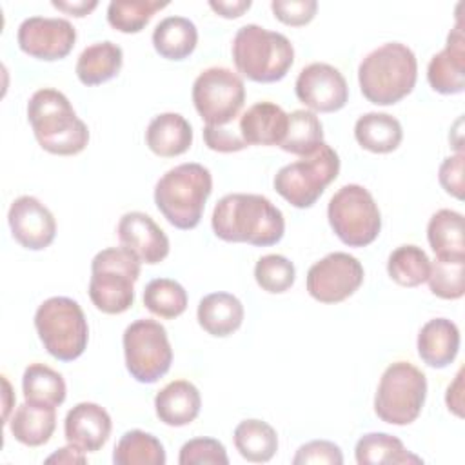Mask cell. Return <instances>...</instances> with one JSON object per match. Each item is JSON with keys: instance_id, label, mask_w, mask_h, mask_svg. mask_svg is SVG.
Returning <instances> with one entry per match:
<instances>
[{"instance_id": "cell-5", "label": "cell", "mask_w": 465, "mask_h": 465, "mask_svg": "<svg viewBox=\"0 0 465 465\" xmlns=\"http://www.w3.org/2000/svg\"><path fill=\"white\" fill-rule=\"evenodd\" d=\"M232 60L245 78L272 84L289 73L294 62V47L285 35L247 24L234 35Z\"/></svg>"}, {"instance_id": "cell-32", "label": "cell", "mask_w": 465, "mask_h": 465, "mask_svg": "<svg viewBox=\"0 0 465 465\" xmlns=\"http://www.w3.org/2000/svg\"><path fill=\"white\" fill-rule=\"evenodd\" d=\"M323 143V127L320 118L307 109H296L287 114V131L280 147L291 154L309 156Z\"/></svg>"}, {"instance_id": "cell-12", "label": "cell", "mask_w": 465, "mask_h": 465, "mask_svg": "<svg viewBox=\"0 0 465 465\" xmlns=\"http://www.w3.org/2000/svg\"><path fill=\"white\" fill-rule=\"evenodd\" d=\"M243 102V80L229 67H209L193 84V104L205 125L223 127L232 124Z\"/></svg>"}, {"instance_id": "cell-6", "label": "cell", "mask_w": 465, "mask_h": 465, "mask_svg": "<svg viewBox=\"0 0 465 465\" xmlns=\"http://www.w3.org/2000/svg\"><path fill=\"white\" fill-rule=\"evenodd\" d=\"M140 258L127 247H107L91 262L89 298L105 314H122L134 302Z\"/></svg>"}, {"instance_id": "cell-34", "label": "cell", "mask_w": 465, "mask_h": 465, "mask_svg": "<svg viewBox=\"0 0 465 465\" xmlns=\"http://www.w3.org/2000/svg\"><path fill=\"white\" fill-rule=\"evenodd\" d=\"M427 240L436 256L465 254L463 214L452 209H440L427 225Z\"/></svg>"}, {"instance_id": "cell-26", "label": "cell", "mask_w": 465, "mask_h": 465, "mask_svg": "<svg viewBox=\"0 0 465 465\" xmlns=\"http://www.w3.org/2000/svg\"><path fill=\"white\" fill-rule=\"evenodd\" d=\"M56 407L22 403L9 420V430L16 441L27 447H40L47 443L56 427Z\"/></svg>"}, {"instance_id": "cell-42", "label": "cell", "mask_w": 465, "mask_h": 465, "mask_svg": "<svg viewBox=\"0 0 465 465\" xmlns=\"http://www.w3.org/2000/svg\"><path fill=\"white\" fill-rule=\"evenodd\" d=\"M294 465H307V463H327V465H341L343 454L340 447L327 440H312L302 445L292 458Z\"/></svg>"}, {"instance_id": "cell-16", "label": "cell", "mask_w": 465, "mask_h": 465, "mask_svg": "<svg viewBox=\"0 0 465 465\" xmlns=\"http://www.w3.org/2000/svg\"><path fill=\"white\" fill-rule=\"evenodd\" d=\"M13 238L29 251L49 247L56 234L53 213L35 196H18L7 213Z\"/></svg>"}, {"instance_id": "cell-13", "label": "cell", "mask_w": 465, "mask_h": 465, "mask_svg": "<svg viewBox=\"0 0 465 465\" xmlns=\"http://www.w3.org/2000/svg\"><path fill=\"white\" fill-rule=\"evenodd\" d=\"M363 282V265L349 252H331L311 265L307 291L322 303H340L352 296Z\"/></svg>"}, {"instance_id": "cell-2", "label": "cell", "mask_w": 465, "mask_h": 465, "mask_svg": "<svg viewBox=\"0 0 465 465\" xmlns=\"http://www.w3.org/2000/svg\"><path fill=\"white\" fill-rule=\"evenodd\" d=\"M27 120L40 147L51 154L73 156L87 147L89 129L58 89L35 91L27 102Z\"/></svg>"}, {"instance_id": "cell-17", "label": "cell", "mask_w": 465, "mask_h": 465, "mask_svg": "<svg viewBox=\"0 0 465 465\" xmlns=\"http://www.w3.org/2000/svg\"><path fill=\"white\" fill-rule=\"evenodd\" d=\"M118 238L124 247L133 251L140 262L160 263L169 254V238L162 227L145 213H125L118 222Z\"/></svg>"}, {"instance_id": "cell-33", "label": "cell", "mask_w": 465, "mask_h": 465, "mask_svg": "<svg viewBox=\"0 0 465 465\" xmlns=\"http://www.w3.org/2000/svg\"><path fill=\"white\" fill-rule=\"evenodd\" d=\"M114 465H163L165 450L160 440L145 430H127L113 450Z\"/></svg>"}, {"instance_id": "cell-35", "label": "cell", "mask_w": 465, "mask_h": 465, "mask_svg": "<svg viewBox=\"0 0 465 465\" xmlns=\"http://www.w3.org/2000/svg\"><path fill=\"white\" fill-rule=\"evenodd\" d=\"M430 260L418 245H400L387 260L389 276L403 287H418L427 282Z\"/></svg>"}, {"instance_id": "cell-47", "label": "cell", "mask_w": 465, "mask_h": 465, "mask_svg": "<svg viewBox=\"0 0 465 465\" xmlns=\"http://www.w3.org/2000/svg\"><path fill=\"white\" fill-rule=\"evenodd\" d=\"M87 458L84 456V450L74 447V445H67L58 449L54 454H51L49 458H45V463H67V465H74V463H85Z\"/></svg>"}, {"instance_id": "cell-41", "label": "cell", "mask_w": 465, "mask_h": 465, "mask_svg": "<svg viewBox=\"0 0 465 465\" xmlns=\"http://www.w3.org/2000/svg\"><path fill=\"white\" fill-rule=\"evenodd\" d=\"M271 9L274 16L292 27H300L309 24L318 9V2L314 0H272Z\"/></svg>"}, {"instance_id": "cell-11", "label": "cell", "mask_w": 465, "mask_h": 465, "mask_svg": "<svg viewBox=\"0 0 465 465\" xmlns=\"http://www.w3.org/2000/svg\"><path fill=\"white\" fill-rule=\"evenodd\" d=\"M122 343L125 367L136 381L154 383L171 369L173 349L160 322L149 318L133 322L124 331Z\"/></svg>"}, {"instance_id": "cell-28", "label": "cell", "mask_w": 465, "mask_h": 465, "mask_svg": "<svg viewBox=\"0 0 465 465\" xmlns=\"http://www.w3.org/2000/svg\"><path fill=\"white\" fill-rule=\"evenodd\" d=\"M198 44V29L185 16H167L160 20L153 31V45L156 53L167 60L187 58Z\"/></svg>"}, {"instance_id": "cell-27", "label": "cell", "mask_w": 465, "mask_h": 465, "mask_svg": "<svg viewBox=\"0 0 465 465\" xmlns=\"http://www.w3.org/2000/svg\"><path fill=\"white\" fill-rule=\"evenodd\" d=\"M354 138L363 149L385 154L398 149L403 138V129L398 118L387 113H367L356 120Z\"/></svg>"}, {"instance_id": "cell-10", "label": "cell", "mask_w": 465, "mask_h": 465, "mask_svg": "<svg viewBox=\"0 0 465 465\" xmlns=\"http://www.w3.org/2000/svg\"><path fill=\"white\" fill-rule=\"evenodd\" d=\"M327 218L334 234L349 247L372 243L381 229V214L372 194L358 183H347L332 194Z\"/></svg>"}, {"instance_id": "cell-43", "label": "cell", "mask_w": 465, "mask_h": 465, "mask_svg": "<svg viewBox=\"0 0 465 465\" xmlns=\"http://www.w3.org/2000/svg\"><path fill=\"white\" fill-rule=\"evenodd\" d=\"M203 140H205V145L213 151H218V153H236V151H242L245 147H249L240 131L234 129V122L232 125H223V127H213V125H205L203 127Z\"/></svg>"}, {"instance_id": "cell-4", "label": "cell", "mask_w": 465, "mask_h": 465, "mask_svg": "<svg viewBox=\"0 0 465 465\" xmlns=\"http://www.w3.org/2000/svg\"><path fill=\"white\" fill-rule=\"evenodd\" d=\"M213 191V176L202 163L187 162L169 169L154 185V203L176 229H194Z\"/></svg>"}, {"instance_id": "cell-18", "label": "cell", "mask_w": 465, "mask_h": 465, "mask_svg": "<svg viewBox=\"0 0 465 465\" xmlns=\"http://www.w3.org/2000/svg\"><path fill=\"white\" fill-rule=\"evenodd\" d=\"M427 80L441 94H458L465 89V36L460 20L450 29L445 47L430 58Z\"/></svg>"}, {"instance_id": "cell-9", "label": "cell", "mask_w": 465, "mask_h": 465, "mask_svg": "<svg viewBox=\"0 0 465 465\" xmlns=\"http://www.w3.org/2000/svg\"><path fill=\"white\" fill-rule=\"evenodd\" d=\"M340 173V156L325 142L309 156L283 165L274 176L276 193L298 209L316 203Z\"/></svg>"}, {"instance_id": "cell-19", "label": "cell", "mask_w": 465, "mask_h": 465, "mask_svg": "<svg viewBox=\"0 0 465 465\" xmlns=\"http://www.w3.org/2000/svg\"><path fill=\"white\" fill-rule=\"evenodd\" d=\"M109 412L93 401L76 403L64 420L65 440L84 452L100 450L111 434Z\"/></svg>"}, {"instance_id": "cell-25", "label": "cell", "mask_w": 465, "mask_h": 465, "mask_svg": "<svg viewBox=\"0 0 465 465\" xmlns=\"http://www.w3.org/2000/svg\"><path fill=\"white\" fill-rule=\"evenodd\" d=\"M124 64L122 47L111 40L87 45L76 60V76L84 85H100L114 78Z\"/></svg>"}, {"instance_id": "cell-24", "label": "cell", "mask_w": 465, "mask_h": 465, "mask_svg": "<svg viewBox=\"0 0 465 465\" xmlns=\"http://www.w3.org/2000/svg\"><path fill=\"white\" fill-rule=\"evenodd\" d=\"M196 318L207 334L225 338L240 329L243 322V305L229 292H211L200 300Z\"/></svg>"}, {"instance_id": "cell-39", "label": "cell", "mask_w": 465, "mask_h": 465, "mask_svg": "<svg viewBox=\"0 0 465 465\" xmlns=\"http://www.w3.org/2000/svg\"><path fill=\"white\" fill-rule=\"evenodd\" d=\"M294 278L296 269L292 262L282 254H265L254 265L256 283L271 294H280L291 289Z\"/></svg>"}, {"instance_id": "cell-22", "label": "cell", "mask_w": 465, "mask_h": 465, "mask_svg": "<svg viewBox=\"0 0 465 465\" xmlns=\"http://www.w3.org/2000/svg\"><path fill=\"white\" fill-rule=\"evenodd\" d=\"M460 351L458 325L447 318L429 320L418 334V354L432 369L450 365Z\"/></svg>"}, {"instance_id": "cell-40", "label": "cell", "mask_w": 465, "mask_h": 465, "mask_svg": "<svg viewBox=\"0 0 465 465\" xmlns=\"http://www.w3.org/2000/svg\"><path fill=\"white\" fill-rule=\"evenodd\" d=\"M180 465H227L225 447L214 438H193L185 441L178 456Z\"/></svg>"}, {"instance_id": "cell-14", "label": "cell", "mask_w": 465, "mask_h": 465, "mask_svg": "<svg viewBox=\"0 0 465 465\" xmlns=\"http://www.w3.org/2000/svg\"><path fill=\"white\" fill-rule=\"evenodd\" d=\"M16 40L25 54L53 62L71 53L76 42V29L65 18L29 16L18 25Z\"/></svg>"}, {"instance_id": "cell-30", "label": "cell", "mask_w": 465, "mask_h": 465, "mask_svg": "<svg viewBox=\"0 0 465 465\" xmlns=\"http://www.w3.org/2000/svg\"><path fill=\"white\" fill-rule=\"evenodd\" d=\"M358 465H376V463H420L421 460L411 454L401 440L387 432H369L363 434L354 449Z\"/></svg>"}, {"instance_id": "cell-31", "label": "cell", "mask_w": 465, "mask_h": 465, "mask_svg": "<svg viewBox=\"0 0 465 465\" xmlns=\"http://www.w3.org/2000/svg\"><path fill=\"white\" fill-rule=\"evenodd\" d=\"M24 398L29 403L58 407L65 400V381L60 372L44 365L31 363L22 376Z\"/></svg>"}, {"instance_id": "cell-3", "label": "cell", "mask_w": 465, "mask_h": 465, "mask_svg": "<svg viewBox=\"0 0 465 465\" xmlns=\"http://www.w3.org/2000/svg\"><path fill=\"white\" fill-rule=\"evenodd\" d=\"M416 78V56L400 42H387L371 51L358 67L361 94L376 105H392L405 98L414 89Z\"/></svg>"}, {"instance_id": "cell-21", "label": "cell", "mask_w": 465, "mask_h": 465, "mask_svg": "<svg viewBox=\"0 0 465 465\" xmlns=\"http://www.w3.org/2000/svg\"><path fill=\"white\" fill-rule=\"evenodd\" d=\"M200 391L187 380H174L158 391L154 411L160 421L169 427H183L200 414Z\"/></svg>"}, {"instance_id": "cell-46", "label": "cell", "mask_w": 465, "mask_h": 465, "mask_svg": "<svg viewBox=\"0 0 465 465\" xmlns=\"http://www.w3.org/2000/svg\"><path fill=\"white\" fill-rule=\"evenodd\" d=\"M461 391H463V369L458 371L456 380H454L452 385H449L447 396H445V401H447L449 411H452L458 418L463 416V398H461Z\"/></svg>"}, {"instance_id": "cell-23", "label": "cell", "mask_w": 465, "mask_h": 465, "mask_svg": "<svg viewBox=\"0 0 465 465\" xmlns=\"http://www.w3.org/2000/svg\"><path fill=\"white\" fill-rule=\"evenodd\" d=\"M145 143L162 158L180 156L193 143V127L178 113H162L149 122Z\"/></svg>"}, {"instance_id": "cell-1", "label": "cell", "mask_w": 465, "mask_h": 465, "mask_svg": "<svg viewBox=\"0 0 465 465\" xmlns=\"http://www.w3.org/2000/svg\"><path fill=\"white\" fill-rule=\"evenodd\" d=\"M211 225L223 242L269 247L282 240L285 220L282 211L262 194L232 193L218 200Z\"/></svg>"}, {"instance_id": "cell-20", "label": "cell", "mask_w": 465, "mask_h": 465, "mask_svg": "<svg viewBox=\"0 0 465 465\" xmlns=\"http://www.w3.org/2000/svg\"><path fill=\"white\" fill-rule=\"evenodd\" d=\"M238 131L247 145H280L287 131V113L272 102H258L240 116Z\"/></svg>"}, {"instance_id": "cell-29", "label": "cell", "mask_w": 465, "mask_h": 465, "mask_svg": "<svg viewBox=\"0 0 465 465\" xmlns=\"http://www.w3.org/2000/svg\"><path fill=\"white\" fill-rule=\"evenodd\" d=\"M234 445L251 463H265L278 450L276 430L262 420H243L234 429Z\"/></svg>"}, {"instance_id": "cell-45", "label": "cell", "mask_w": 465, "mask_h": 465, "mask_svg": "<svg viewBox=\"0 0 465 465\" xmlns=\"http://www.w3.org/2000/svg\"><path fill=\"white\" fill-rule=\"evenodd\" d=\"M209 7L223 18H238L251 7V0H211Z\"/></svg>"}, {"instance_id": "cell-7", "label": "cell", "mask_w": 465, "mask_h": 465, "mask_svg": "<svg viewBox=\"0 0 465 465\" xmlns=\"http://www.w3.org/2000/svg\"><path fill=\"white\" fill-rule=\"evenodd\" d=\"M35 327L44 349L60 361L80 358L87 347V320L73 298L53 296L42 302L35 312Z\"/></svg>"}, {"instance_id": "cell-38", "label": "cell", "mask_w": 465, "mask_h": 465, "mask_svg": "<svg viewBox=\"0 0 465 465\" xmlns=\"http://www.w3.org/2000/svg\"><path fill=\"white\" fill-rule=\"evenodd\" d=\"M167 5L169 2L156 0H113L107 5V22L120 33H138L156 11Z\"/></svg>"}, {"instance_id": "cell-15", "label": "cell", "mask_w": 465, "mask_h": 465, "mask_svg": "<svg viewBox=\"0 0 465 465\" xmlns=\"http://www.w3.org/2000/svg\"><path fill=\"white\" fill-rule=\"evenodd\" d=\"M296 96L312 113L340 111L349 100V87L343 74L329 64L314 62L305 65L294 84Z\"/></svg>"}, {"instance_id": "cell-36", "label": "cell", "mask_w": 465, "mask_h": 465, "mask_svg": "<svg viewBox=\"0 0 465 465\" xmlns=\"http://www.w3.org/2000/svg\"><path fill=\"white\" fill-rule=\"evenodd\" d=\"M143 305L154 316L173 320L187 309V292L176 280L154 278L143 289Z\"/></svg>"}, {"instance_id": "cell-49", "label": "cell", "mask_w": 465, "mask_h": 465, "mask_svg": "<svg viewBox=\"0 0 465 465\" xmlns=\"http://www.w3.org/2000/svg\"><path fill=\"white\" fill-rule=\"evenodd\" d=\"M4 385H5V405H4V420L7 421V416H9V409H11V403H9V398H11V389H9V383L7 380L4 378Z\"/></svg>"}, {"instance_id": "cell-8", "label": "cell", "mask_w": 465, "mask_h": 465, "mask_svg": "<svg viewBox=\"0 0 465 465\" xmlns=\"http://www.w3.org/2000/svg\"><path fill=\"white\" fill-rule=\"evenodd\" d=\"M425 396V374L409 361H394L380 378L374 396V412L385 423L409 425L420 416Z\"/></svg>"}, {"instance_id": "cell-44", "label": "cell", "mask_w": 465, "mask_h": 465, "mask_svg": "<svg viewBox=\"0 0 465 465\" xmlns=\"http://www.w3.org/2000/svg\"><path fill=\"white\" fill-rule=\"evenodd\" d=\"M463 153H458L454 156H449L441 162L438 178L441 187L454 198L461 200L463 198Z\"/></svg>"}, {"instance_id": "cell-48", "label": "cell", "mask_w": 465, "mask_h": 465, "mask_svg": "<svg viewBox=\"0 0 465 465\" xmlns=\"http://www.w3.org/2000/svg\"><path fill=\"white\" fill-rule=\"evenodd\" d=\"M51 5L60 9V11H64V13H67V15H73V16H85V15H89L98 5V2L96 0H89V2L87 0H78V2L53 0Z\"/></svg>"}, {"instance_id": "cell-37", "label": "cell", "mask_w": 465, "mask_h": 465, "mask_svg": "<svg viewBox=\"0 0 465 465\" xmlns=\"http://www.w3.org/2000/svg\"><path fill=\"white\" fill-rule=\"evenodd\" d=\"M465 254L436 256L429 271V289L443 300H458L465 292Z\"/></svg>"}]
</instances>
